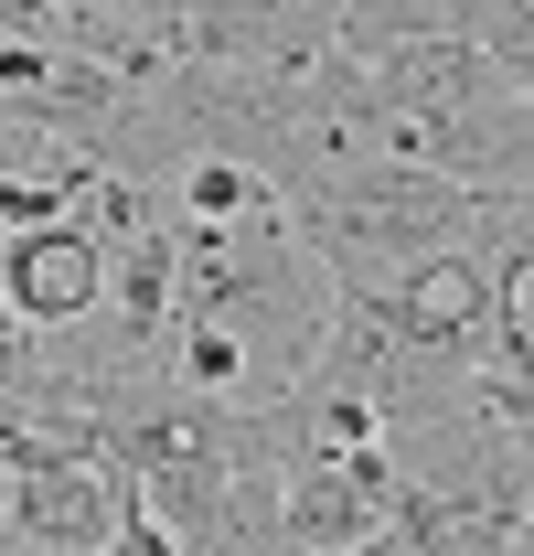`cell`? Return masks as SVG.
I'll use <instances>...</instances> for the list:
<instances>
[{
  "label": "cell",
  "instance_id": "cell-1",
  "mask_svg": "<svg viewBox=\"0 0 534 556\" xmlns=\"http://www.w3.org/2000/svg\"><path fill=\"white\" fill-rule=\"evenodd\" d=\"M332 311H342V278L289 225V204L236 214V225H182L161 386L203 396V407H289L332 343Z\"/></svg>",
  "mask_w": 534,
  "mask_h": 556
},
{
  "label": "cell",
  "instance_id": "cell-2",
  "mask_svg": "<svg viewBox=\"0 0 534 556\" xmlns=\"http://www.w3.org/2000/svg\"><path fill=\"white\" fill-rule=\"evenodd\" d=\"M289 225L321 247V268L342 289H374V278L449 257V247H492V204L428 161H396V150H364V161L289 182Z\"/></svg>",
  "mask_w": 534,
  "mask_h": 556
},
{
  "label": "cell",
  "instance_id": "cell-3",
  "mask_svg": "<svg viewBox=\"0 0 534 556\" xmlns=\"http://www.w3.org/2000/svg\"><path fill=\"white\" fill-rule=\"evenodd\" d=\"M107 236L86 225V214H43V225H0V311L22 321V332H75V321H97L107 311Z\"/></svg>",
  "mask_w": 534,
  "mask_h": 556
},
{
  "label": "cell",
  "instance_id": "cell-4",
  "mask_svg": "<svg viewBox=\"0 0 534 556\" xmlns=\"http://www.w3.org/2000/svg\"><path fill=\"white\" fill-rule=\"evenodd\" d=\"M139 514L129 471L107 460V439H86V450H33L22 471H11V535H33L43 556H97L118 525Z\"/></svg>",
  "mask_w": 534,
  "mask_h": 556
},
{
  "label": "cell",
  "instance_id": "cell-5",
  "mask_svg": "<svg viewBox=\"0 0 534 556\" xmlns=\"http://www.w3.org/2000/svg\"><path fill=\"white\" fill-rule=\"evenodd\" d=\"M97 556H193V535H182L171 514H150V503H139V514H129V525H118Z\"/></svg>",
  "mask_w": 534,
  "mask_h": 556
},
{
  "label": "cell",
  "instance_id": "cell-6",
  "mask_svg": "<svg viewBox=\"0 0 534 556\" xmlns=\"http://www.w3.org/2000/svg\"><path fill=\"white\" fill-rule=\"evenodd\" d=\"M0 556H43V546H33V535H11V525H0Z\"/></svg>",
  "mask_w": 534,
  "mask_h": 556
},
{
  "label": "cell",
  "instance_id": "cell-7",
  "mask_svg": "<svg viewBox=\"0 0 534 556\" xmlns=\"http://www.w3.org/2000/svg\"><path fill=\"white\" fill-rule=\"evenodd\" d=\"M513 556H534V535H524V546H513Z\"/></svg>",
  "mask_w": 534,
  "mask_h": 556
}]
</instances>
